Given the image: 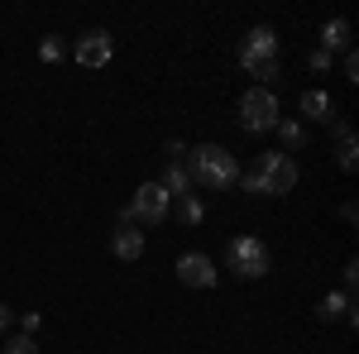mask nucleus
Masks as SVG:
<instances>
[{
  "mask_svg": "<svg viewBox=\"0 0 359 354\" xmlns=\"http://www.w3.org/2000/svg\"><path fill=\"white\" fill-rule=\"evenodd\" d=\"M311 72H331V53L316 48V53H311Z\"/></svg>",
  "mask_w": 359,
  "mask_h": 354,
  "instance_id": "21",
  "label": "nucleus"
},
{
  "mask_svg": "<svg viewBox=\"0 0 359 354\" xmlns=\"http://www.w3.org/2000/svg\"><path fill=\"white\" fill-rule=\"evenodd\" d=\"M5 354H39V340L34 335H10L5 340Z\"/></svg>",
  "mask_w": 359,
  "mask_h": 354,
  "instance_id": "17",
  "label": "nucleus"
},
{
  "mask_svg": "<svg viewBox=\"0 0 359 354\" xmlns=\"http://www.w3.org/2000/svg\"><path fill=\"white\" fill-rule=\"evenodd\" d=\"M302 115L306 120H316V125H335V101H331V91H302Z\"/></svg>",
  "mask_w": 359,
  "mask_h": 354,
  "instance_id": "10",
  "label": "nucleus"
},
{
  "mask_svg": "<svg viewBox=\"0 0 359 354\" xmlns=\"http://www.w3.org/2000/svg\"><path fill=\"white\" fill-rule=\"evenodd\" d=\"M187 177L196 187L225 191L240 182V158L230 149H221V144H196V149H187Z\"/></svg>",
  "mask_w": 359,
  "mask_h": 354,
  "instance_id": "1",
  "label": "nucleus"
},
{
  "mask_svg": "<svg viewBox=\"0 0 359 354\" xmlns=\"http://www.w3.org/2000/svg\"><path fill=\"white\" fill-rule=\"evenodd\" d=\"M278 120V96L269 91V86H249L245 96H240V130L245 135H269Z\"/></svg>",
  "mask_w": 359,
  "mask_h": 354,
  "instance_id": "2",
  "label": "nucleus"
},
{
  "mask_svg": "<svg viewBox=\"0 0 359 354\" xmlns=\"http://www.w3.org/2000/svg\"><path fill=\"white\" fill-rule=\"evenodd\" d=\"M249 72H254V77H259L264 86H269V82H278V57H273V62H254Z\"/></svg>",
  "mask_w": 359,
  "mask_h": 354,
  "instance_id": "19",
  "label": "nucleus"
},
{
  "mask_svg": "<svg viewBox=\"0 0 359 354\" xmlns=\"http://www.w3.org/2000/svg\"><path fill=\"white\" fill-rule=\"evenodd\" d=\"M72 57L82 62L86 72H101V67L115 57V39L106 34V29H86L82 39H77V48H72Z\"/></svg>",
  "mask_w": 359,
  "mask_h": 354,
  "instance_id": "6",
  "label": "nucleus"
},
{
  "mask_svg": "<svg viewBox=\"0 0 359 354\" xmlns=\"http://www.w3.org/2000/svg\"><path fill=\"white\" fill-rule=\"evenodd\" d=\"M316 316H321V321H335V316H345L350 326H359L355 297H345V292H331V297H321V306H316Z\"/></svg>",
  "mask_w": 359,
  "mask_h": 354,
  "instance_id": "12",
  "label": "nucleus"
},
{
  "mask_svg": "<svg viewBox=\"0 0 359 354\" xmlns=\"http://www.w3.org/2000/svg\"><path fill=\"white\" fill-rule=\"evenodd\" d=\"M278 57V34H273V25H254L245 34V48H240V67H254V62H273Z\"/></svg>",
  "mask_w": 359,
  "mask_h": 354,
  "instance_id": "8",
  "label": "nucleus"
},
{
  "mask_svg": "<svg viewBox=\"0 0 359 354\" xmlns=\"http://www.w3.org/2000/svg\"><path fill=\"white\" fill-rule=\"evenodd\" d=\"M345 77H350V82H359V57L355 53H345Z\"/></svg>",
  "mask_w": 359,
  "mask_h": 354,
  "instance_id": "23",
  "label": "nucleus"
},
{
  "mask_svg": "<svg viewBox=\"0 0 359 354\" xmlns=\"http://www.w3.org/2000/svg\"><path fill=\"white\" fill-rule=\"evenodd\" d=\"M254 172L264 177V187H269V196H287V191L297 187V163L287 158V154H259V163H254Z\"/></svg>",
  "mask_w": 359,
  "mask_h": 354,
  "instance_id": "5",
  "label": "nucleus"
},
{
  "mask_svg": "<svg viewBox=\"0 0 359 354\" xmlns=\"http://www.w3.org/2000/svg\"><path fill=\"white\" fill-rule=\"evenodd\" d=\"M240 187L254 191V196H269V187H264V177H259V172H245V177H240Z\"/></svg>",
  "mask_w": 359,
  "mask_h": 354,
  "instance_id": "20",
  "label": "nucleus"
},
{
  "mask_svg": "<svg viewBox=\"0 0 359 354\" xmlns=\"http://www.w3.org/2000/svg\"><path fill=\"white\" fill-rule=\"evenodd\" d=\"M10 326H15V311H10V306L0 301V330H10Z\"/></svg>",
  "mask_w": 359,
  "mask_h": 354,
  "instance_id": "24",
  "label": "nucleus"
},
{
  "mask_svg": "<svg viewBox=\"0 0 359 354\" xmlns=\"http://www.w3.org/2000/svg\"><path fill=\"white\" fill-rule=\"evenodd\" d=\"M130 220H139V225H163L168 216H172V196L163 191V182H139V191L130 196Z\"/></svg>",
  "mask_w": 359,
  "mask_h": 354,
  "instance_id": "4",
  "label": "nucleus"
},
{
  "mask_svg": "<svg viewBox=\"0 0 359 354\" xmlns=\"http://www.w3.org/2000/svg\"><path fill=\"white\" fill-rule=\"evenodd\" d=\"M273 130L283 135V144H287V149H306V125H302V120H278Z\"/></svg>",
  "mask_w": 359,
  "mask_h": 354,
  "instance_id": "16",
  "label": "nucleus"
},
{
  "mask_svg": "<svg viewBox=\"0 0 359 354\" xmlns=\"http://www.w3.org/2000/svg\"><path fill=\"white\" fill-rule=\"evenodd\" d=\"M111 254H115V259H125V264H135L139 254H144V230H135V220H120V225H115Z\"/></svg>",
  "mask_w": 359,
  "mask_h": 354,
  "instance_id": "9",
  "label": "nucleus"
},
{
  "mask_svg": "<svg viewBox=\"0 0 359 354\" xmlns=\"http://www.w3.org/2000/svg\"><path fill=\"white\" fill-rule=\"evenodd\" d=\"M350 48V20H326L321 25V53H340Z\"/></svg>",
  "mask_w": 359,
  "mask_h": 354,
  "instance_id": "13",
  "label": "nucleus"
},
{
  "mask_svg": "<svg viewBox=\"0 0 359 354\" xmlns=\"http://www.w3.org/2000/svg\"><path fill=\"white\" fill-rule=\"evenodd\" d=\"M335 163L345 168V172H355V168H359V144H355V130H350L345 120L335 125Z\"/></svg>",
  "mask_w": 359,
  "mask_h": 354,
  "instance_id": "11",
  "label": "nucleus"
},
{
  "mask_svg": "<svg viewBox=\"0 0 359 354\" xmlns=\"http://www.w3.org/2000/svg\"><path fill=\"white\" fill-rule=\"evenodd\" d=\"M225 259H230V268L240 273V278H264V273L273 268L269 245H264V240H254V235H235L230 249H225Z\"/></svg>",
  "mask_w": 359,
  "mask_h": 354,
  "instance_id": "3",
  "label": "nucleus"
},
{
  "mask_svg": "<svg viewBox=\"0 0 359 354\" xmlns=\"http://www.w3.org/2000/svg\"><path fill=\"white\" fill-rule=\"evenodd\" d=\"M39 326H43V316H39V311H29V316H25V330H20V335H34Z\"/></svg>",
  "mask_w": 359,
  "mask_h": 354,
  "instance_id": "22",
  "label": "nucleus"
},
{
  "mask_svg": "<svg viewBox=\"0 0 359 354\" xmlns=\"http://www.w3.org/2000/svg\"><path fill=\"white\" fill-rule=\"evenodd\" d=\"M177 220H182V225H201V220H206V206H201V196H196V191L177 196Z\"/></svg>",
  "mask_w": 359,
  "mask_h": 354,
  "instance_id": "15",
  "label": "nucleus"
},
{
  "mask_svg": "<svg viewBox=\"0 0 359 354\" xmlns=\"http://www.w3.org/2000/svg\"><path fill=\"white\" fill-rule=\"evenodd\" d=\"M158 182H163L168 196H187V191H192V177H187V168H182V163H168V172L158 177Z\"/></svg>",
  "mask_w": 359,
  "mask_h": 354,
  "instance_id": "14",
  "label": "nucleus"
},
{
  "mask_svg": "<svg viewBox=\"0 0 359 354\" xmlns=\"http://www.w3.org/2000/svg\"><path fill=\"white\" fill-rule=\"evenodd\" d=\"M39 57H43V62H62V39H53V34H48V39L39 43Z\"/></svg>",
  "mask_w": 359,
  "mask_h": 354,
  "instance_id": "18",
  "label": "nucleus"
},
{
  "mask_svg": "<svg viewBox=\"0 0 359 354\" xmlns=\"http://www.w3.org/2000/svg\"><path fill=\"white\" fill-rule=\"evenodd\" d=\"M177 282H187V287H216V259L201 254V249L177 254Z\"/></svg>",
  "mask_w": 359,
  "mask_h": 354,
  "instance_id": "7",
  "label": "nucleus"
}]
</instances>
